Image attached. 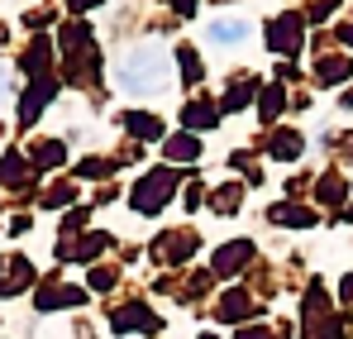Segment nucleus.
Listing matches in <instances>:
<instances>
[{
  "label": "nucleus",
  "mask_w": 353,
  "mask_h": 339,
  "mask_svg": "<svg viewBox=\"0 0 353 339\" xmlns=\"http://www.w3.org/2000/svg\"><path fill=\"white\" fill-rule=\"evenodd\" d=\"M168 53L158 48V43H143V48H134V53L124 57V67H119V86L129 91V96H158L163 86H168Z\"/></svg>",
  "instance_id": "nucleus-1"
},
{
  "label": "nucleus",
  "mask_w": 353,
  "mask_h": 339,
  "mask_svg": "<svg viewBox=\"0 0 353 339\" xmlns=\"http://www.w3.org/2000/svg\"><path fill=\"white\" fill-rule=\"evenodd\" d=\"M243 29H248L243 19H215V24H210V39H220V43H239Z\"/></svg>",
  "instance_id": "nucleus-2"
},
{
  "label": "nucleus",
  "mask_w": 353,
  "mask_h": 339,
  "mask_svg": "<svg viewBox=\"0 0 353 339\" xmlns=\"http://www.w3.org/2000/svg\"><path fill=\"white\" fill-rule=\"evenodd\" d=\"M296 148H301L296 134H282V139H277V153H282V158H296Z\"/></svg>",
  "instance_id": "nucleus-3"
},
{
  "label": "nucleus",
  "mask_w": 353,
  "mask_h": 339,
  "mask_svg": "<svg viewBox=\"0 0 353 339\" xmlns=\"http://www.w3.org/2000/svg\"><path fill=\"white\" fill-rule=\"evenodd\" d=\"M172 153H176V158H191V153H196V144H191V139H176Z\"/></svg>",
  "instance_id": "nucleus-4"
}]
</instances>
